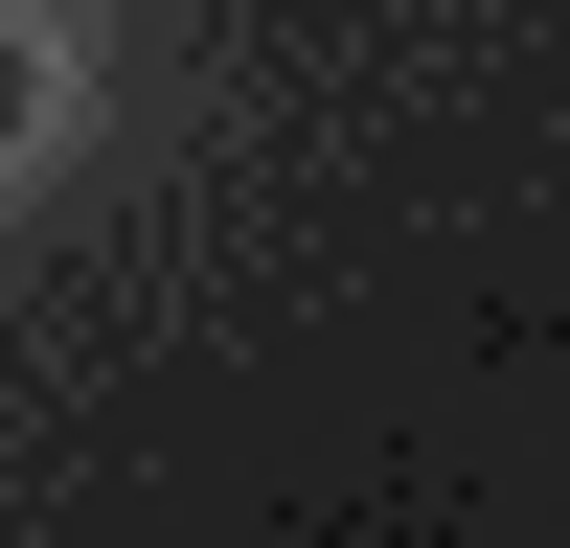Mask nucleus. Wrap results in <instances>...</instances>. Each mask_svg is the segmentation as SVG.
<instances>
[{"label":"nucleus","mask_w":570,"mask_h":548,"mask_svg":"<svg viewBox=\"0 0 570 548\" xmlns=\"http://www.w3.org/2000/svg\"><path fill=\"white\" fill-rule=\"evenodd\" d=\"M0 137H23V23H0Z\"/></svg>","instance_id":"1"}]
</instances>
